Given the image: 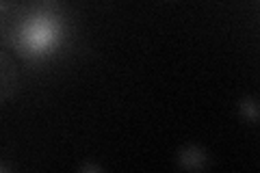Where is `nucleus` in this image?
Wrapping results in <instances>:
<instances>
[{"mask_svg":"<svg viewBox=\"0 0 260 173\" xmlns=\"http://www.w3.org/2000/svg\"><path fill=\"white\" fill-rule=\"evenodd\" d=\"M63 41V24L59 20V15H54L52 11L39 9L26 15L18 30H15V44L26 56H42L52 54Z\"/></svg>","mask_w":260,"mask_h":173,"instance_id":"nucleus-1","label":"nucleus"}]
</instances>
